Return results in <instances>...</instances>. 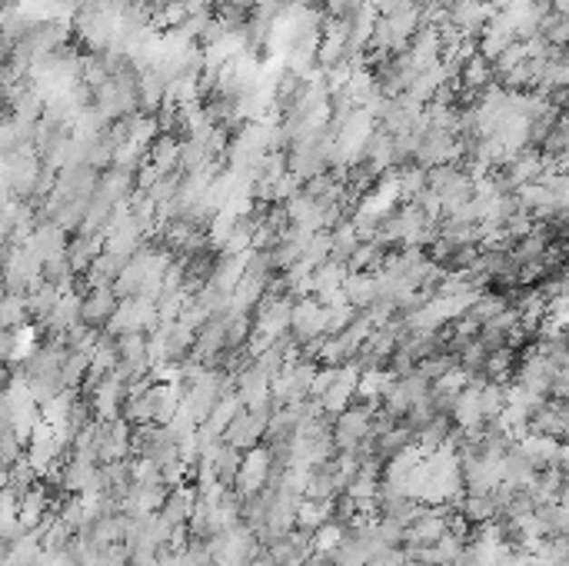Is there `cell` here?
I'll use <instances>...</instances> for the list:
<instances>
[{"instance_id":"6da1fadb","label":"cell","mask_w":569,"mask_h":566,"mask_svg":"<svg viewBox=\"0 0 569 566\" xmlns=\"http://www.w3.org/2000/svg\"><path fill=\"white\" fill-rule=\"evenodd\" d=\"M120 297L113 293V287H83L80 290V323L87 327H107L113 310H117Z\"/></svg>"},{"instance_id":"7a4b0ae2","label":"cell","mask_w":569,"mask_h":566,"mask_svg":"<svg viewBox=\"0 0 569 566\" xmlns=\"http://www.w3.org/2000/svg\"><path fill=\"white\" fill-rule=\"evenodd\" d=\"M339 293L353 310H363L373 300V273H353L347 270V277L339 283Z\"/></svg>"},{"instance_id":"3957f363","label":"cell","mask_w":569,"mask_h":566,"mask_svg":"<svg viewBox=\"0 0 569 566\" xmlns=\"http://www.w3.org/2000/svg\"><path fill=\"white\" fill-rule=\"evenodd\" d=\"M339 540H343V530H339V527H319V533H317V550L329 553V550L339 547Z\"/></svg>"}]
</instances>
